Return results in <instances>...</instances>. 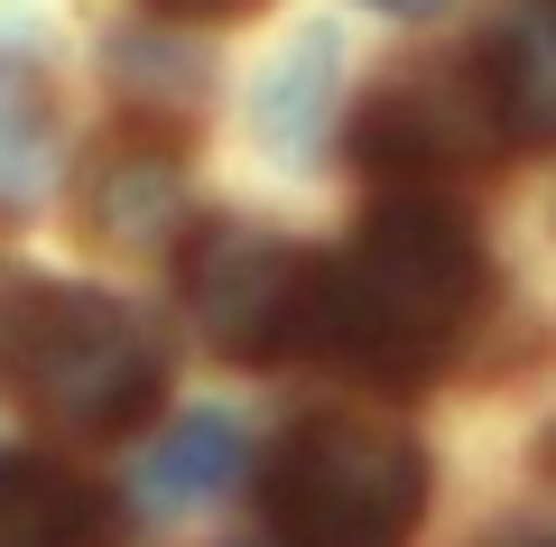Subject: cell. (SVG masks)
I'll use <instances>...</instances> for the list:
<instances>
[{
  "instance_id": "1",
  "label": "cell",
  "mask_w": 556,
  "mask_h": 547,
  "mask_svg": "<svg viewBox=\"0 0 556 547\" xmlns=\"http://www.w3.org/2000/svg\"><path fill=\"white\" fill-rule=\"evenodd\" d=\"M482 307V241L427 186H399L362 214V233L334 260L306 270L298 344L316 362H343L362 381H427L464 344Z\"/></svg>"
},
{
  "instance_id": "2",
  "label": "cell",
  "mask_w": 556,
  "mask_h": 547,
  "mask_svg": "<svg viewBox=\"0 0 556 547\" xmlns=\"http://www.w3.org/2000/svg\"><path fill=\"white\" fill-rule=\"evenodd\" d=\"M0 381L47 409L56 427L112 436L159 409V344L121 297L56 288V278H0Z\"/></svg>"
},
{
  "instance_id": "3",
  "label": "cell",
  "mask_w": 556,
  "mask_h": 547,
  "mask_svg": "<svg viewBox=\"0 0 556 547\" xmlns=\"http://www.w3.org/2000/svg\"><path fill=\"white\" fill-rule=\"evenodd\" d=\"M269 520L288 547H408L427 520V455L380 418H306L269 455Z\"/></svg>"
},
{
  "instance_id": "4",
  "label": "cell",
  "mask_w": 556,
  "mask_h": 547,
  "mask_svg": "<svg viewBox=\"0 0 556 547\" xmlns=\"http://www.w3.org/2000/svg\"><path fill=\"white\" fill-rule=\"evenodd\" d=\"M306 270H316V260L288 251V241L260 233V223H204V233L186 241V260H177L186 315H195L223 352H241V362H269V352L298 344Z\"/></svg>"
},
{
  "instance_id": "5",
  "label": "cell",
  "mask_w": 556,
  "mask_h": 547,
  "mask_svg": "<svg viewBox=\"0 0 556 547\" xmlns=\"http://www.w3.org/2000/svg\"><path fill=\"white\" fill-rule=\"evenodd\" d=\"M510 149L492 121V94H482L473 65H427V75H399L390 94L362 112V158L371 167H390L399 186H427V176L445 167H473V158Z\"/></svg>"
},
{
  "instance_id": "6",
  "label": "cell",
  "mask_w": 556,
  "mask_h": 547,
  "mask_svg": "<svg viewBox=\"0 0 556 547\" xmlns=\"http://www.w3.org/2000/svg\"><path fill=\"white\" fill-rule=\"evenodd\" d=\"M482 94H492L501 139H556V0H510L492 47L473 57Z\"/></svg>"
},
{
  "instance_id": "7",
  "label": "cell",
  "mask_w": 556,
  "mask_h": 547,
  "mask_svg": "<svg viewBox=\"0 0 556 547\" xmlns=\"http://www.w3.org/2000/svg\"><path fill=\"white\" fill-rule=\"evenodd\" d=\"M0 547H112V510L65 464L10 455L0 464Z\"/></svg>"
},
{
  "instance_id": "8",
  "label": "cell",
  "mask_w": 556,
  "mask_h": 547,
  "mask_svg": "<svg viewBox=\"0 0 556 547\" xmlns=\"http://www.w3.org/2000/svg\"><path fill=\"white\" fill-rule=\"evenodd\" d=\"M47 186H56V94L20 47H0V214H38Z\"/></svg>"
},
{
  "instance_id": "9",
  "label": "cell",
  "mask_w": 556,
  "mask_h": 547,
  "mask_svg": "<svg viewBox=\"0 0 556 547\" xmlns=\"http://www.w3.org/2000/svg\"><path fill=\"white\" fill-rule=\"evenodd\" d=\"M232 473H241V427H232V418H177V427L149 446V464H139V501L204 510Z\"/></svg>"
},
{
  "instance_id": "10",
  "label": "cell",
  "mask_w": 556,
  "mask_h": 547,
  "mask_svg": "<svg viewBox=\"0 0 556 547\" xmlns=\"http://www.w3.org/2000/svg\"><path fill=\"white\" fill-rule=\"evenodd\" d=\"M102 233L112 241H159V223L177 214V176L159 167V158H130V167H112L102 176Z\"/></svg>"
},
{
  "instance_id": "11",
  "label": "cell",
  "mask_w": 556,
  "mask_h": 547,
  "mask_svg": "<svg viewBox=\"0 0 556 547\" xmlns=\"http://www.w3.org/2000/svg\"><path fill=\"white\" fill-rule=\"evenodd\" d=\"M167 20H241V10H260V0H159Z\"/></svg>"
},
{
  "instance_id": "12",
  "label": "cell",
  "mask_w": 556,
  "mask_h": 547,
  "mask_svg": "<svg viewBox=\"0 0 556 547\" xmlns=\"http://www.w3.org/2000/svg\"><path fill=\"white\" fill-rule=\"evenodd\" d=\"M371 10H390V20H427L437 0H371Z\"/></svg>"
},
{
  "instance_id": "13",
  "label": "cell",
  "mask_w": 556,
  "mask_h": 547,
  "mask_svg": "<svg viewBox=\"0 0 556 547\" xmlns=\"http://www.w3.org/2000/svg\"><path fill=\"white\" fill-rule=\"evenodd\" d=\"M492 547H556V538H547V529H529V538H492Z\"/></svg>"
}]
</instances>
